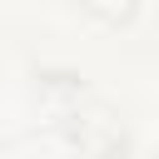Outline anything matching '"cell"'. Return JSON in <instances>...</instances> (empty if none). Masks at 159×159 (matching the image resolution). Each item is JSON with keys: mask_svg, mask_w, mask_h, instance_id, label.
Wrapping results in <instances>:
<instances>
[{"mask_svg": "<svg viewBox=\"0 0 159 159\" xmlns=\"http://www.w3.org/2000/svg\"><path fill=\"white\" fill-rule=\"evenodd\" d=\"M80 10L89 20H99V25H109V30H124V25L139 20L144 0H80Z\"/></svg>", "mask_w": 159, "mask_h": 159, "instance_id": "6da1fadb", "label": "cell"}]
</instances>
